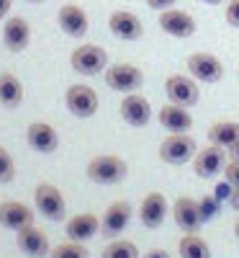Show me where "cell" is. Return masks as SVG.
<instances>
[{
    "instance_id": "e0dca14e",
    "label": "cell",
    "mask_w": 239,
    "mask_h": 258,
    "mask_svg": "<svg viewBox=\"0 0 239 258\" xmlns=\"http://www.w3.org/2000/svg\"><path fill=\"white\" fill-rule=\"evenodd\" d=\"M118 109H121V119L129 126H137V129L147 126L149 119H152V106H149V101L142 93H126Z\"/></svg>"
},
{
    "instance_id": "9c48e42d",
    "label": "cell",
    "mask_w": 239,
    "mask_h": 258,
    "mask_svg": "<svg viewBox=\"0 0 239 258\" xmlns=\"http://www.w3.org/2000/svg\"><path fill=\"white\" fill-rule=\"evenodd\" d=\"M172 217H175V225L183 232H198L206 222L203 214H201V202L188 197V194L175 199V204H172Z\"/></svg>"
},
{
    "instance_id": "ffe728a7",
    "label": "cell",
    "mask_w": 239,
    "mask_h": 258,
    "mask_svg": "<svg viewBox=\"0 0 239 258\" xmlns=\"http://www.w3.org/2000/svg\"><path fill=\"white\" fill-rule=\"evenodd\" d=\"M165 214H167V199H165V194L149 191L147 197L142 199V204H139V220H142V225L149 227V230H157L165 222Z\"/></svg>"
},
{
    "instance_id": "6da1fadb",
    "label": "cell",
    "mask_w": 239,
    "mask_h": 258,
    "mask_svg": "<svg viewBox=\"0 0 239 258\" xmlns=\"http://www.w3.org/2000/svg\"><path fill=\"white\" fill-rule=\"evenodd\" d=\"M126 163L124 158L118 155H95L88 168H85V173L93 183H100V186H113V183H121L126 178Z\"/></svg>"
},
{
    "instance_id": "d6986e66",
    "label": "cell",
    "mask_w": 239,
    "mask_h": 258,
    "mask_svg": "<svg viewBox=\"0 0 239 258\" xmlns=\"http://www.w3.org/2000/svg\"><path fill=\"white\" fill-rule=\"evenodd\" d=\"M64 232H67L70 240L85 243V240L95 238V235L100 232V217H98V214H93V212H80V214H75V217L67 220Z\"/></svg>"
},
{
    "instance_id": "e575fe53",
    "label": "cell",
    "mask_w": 239,
    "mask_h": 258,
    "mask_svg": "<svg viewBox=\"0 0 239 258\" xmlns=\"http://www.w3.org/2000/svg\"><path fill=\"white\" fill-rule=\"evenodd\" d=\"M229 204H231V209H236V212H239V188H234V191H231Z\"/></svg>"
},
{
    "instance_id": "d4e9b609",
    "label": "cell",
    "mask_w": 239,
    "mask_h": 258,
    "mask_svg": "<svg viewBox=\"0 0 239 258\" xmlns=\"http://www.w3.org/2000/svg\"><path fill=\"white\" fill-rule=\"evenodd\" d=\"M178 253L180 258H211V248L198 232H183V238L178 243Z\"/></svg>"
},
{
    "instance_id": "4fadbf2b",
    "label": "cell",
    "mask_w": 239,
    "mask_h": 258,
    "mask_svg": "<svg viewBox=\"0 0 239 258\" xmlns=\"http://www.w3.org/2000/svg\"><path fill=\"white\" fill-rule=\"evenodd\" d=\"M57 24L67 36L82 39L85 34H88V29H90V18L77 3H64L59 8V13H57Z\"/></svg>"
},
{
    "instance_id": "603a6c76",
    "label": "cell",
    "mask_w": 239,
    "mask_h": 258,
    "mask_svg": "<svg viewBox=\"0 0 239 258\" xmlns=\"http://www.w3.org/2000/svg\"><path fill=\"white\" fill-rule=\"evenodd\" d=\"M24 101V85L13 73H0V106L16 109Z\"/></svg>"
},
{
    "instance_id": "44dd1931",
    "label": "cell",
    "mask_w": 239,
    "mask_h": 258,
    "mask_svg": "<svg viewBox=\"0 0 239 258\" xmlns=\"http://www.w3.org/2000/svg\"><path fill=\"white\" fill-rule=\"evenodd\" d=\"M0 225L11 232H18L34 225V209L24 202H3L0 204Z\"/></svg>"
},
{
    "instance_id": "3957f363",
    "label": "cell",
    "mask_w": 239,
    "mask_h": 258,
    "mask_svg": "<svg viewBox=\"0 0 239 258\" xmlns=\"http://www.w3.org/2000/svg\"><path fill=\"white\" fill-rule=\"evenodd\" d=\"M195 153H198V145H195V140L185 132L170 135L160 142V158L170 165H183V163L193 160Z\"/></svg>"
},
{
    "instance_id": "8d00e7d4",
    "label": "cell",
    "mask_w": 239,
    "mask_h": 258,
    "mask_svg": "<svg viewBox=\"0 0 239 258\" xmlns=\"http://www.w3.org/2000/svg\"><path fill=\"white\" fill-rule=\"evenodd\" d=\"M201 3H208V6H219V3H224V0H201Z\"/></svg>"
},
{
    "instance_id": "f546056e",
    "label": "cell",
    "mask_w": 239,
    "mask_h": 258,
    "mask_svg": "<svg viewBox=\"0 0 239 258\" xmlns=\"http://www.w3.org/2000/svg\"><path fill=\"white\" fill-rule=\"evenodd\" d=\"M224 176H226V181H229L234 188H239V160L226 163V168H224Z\"/></svg>"
},
{
    "instance_id": "484cf974",
    "label": "cell",
    "mask_w": 239,
    "mask_h": 258,
    "mask_svg": "<svg viewBox=\"0 0 239 258\" xmlns=\"http://www.w3.org/2000/svg\"><path fill=\"white\" fill-rule=\"evenodd\" d=\"M100 258H139V248L132 240H113L103 248Z\"/></svg>"
},
{
    "instance_id": "d6a6232c",
    "label": "cell",
    "mask_w": 239,
    "mask_h": 258,
    "mask_svg": "<svg viewBox=\"0 0 239 258\" xmlns=\"http://www.w3.org/2000/svg\"><path fill=\"white\" fill-rule=\"evenodd\" d=\"M144 258H170V253H167V250H162V248H155V250L144 253Z\"/></svg>"
},
{
    "instance_id": "7402d4cb",
    "label": "cell",
    "mask_w": 239,
    "mask_h": 258,
    "mask_svg": "<svg viewBox=\"0 0 239 258\" xmlns=\"http://www.w3.org/2000/svg\"><path fill=\"white\" fill-rule=\"evenodd\" d=\"M160 124L167 129V132L178 135V132H188V129L193 126V116L190 111L185 109V106H178V103H165L160 114H157Z\"/></svg>"
},
{
    "instance_id": "8992f818",
    "label": "cell",
    "mask_w": 239,
    "mask_h": 258,
    "mask_svg": "<svg viewBox=\"0 0 239 258\" xmlns=\"http://www.w3.org/2000/svg\"><path fill=\"white\" fill-rule=\"evenodd\" d=\"M70 64L80 75H98L100 70L108 68V54L98 44H80L77 49H72Z\"/></svg>"
},
{
    "instance_id": "5bb4252c",
    "label": "cell",
    "mask_w": 239,
    "mask_h": 258,
    "mask_svg": "<svg viewBox=\"0 0 239 258\" xmlns=\"http://www.w3.org/2000/svg\"><path fill=\"white\" fill-rule=\"evenodd\" d=\"M26 142L31 150H36V153L41 155H52L57 153V147H59V135H57V129L47 121H34L26 126Z\"/></svg>"
},
{
    "instance_id": "30bf717a",
    "label": "cell",
    "mask_w": 239,
    "mask_h": 258,
    "mask_svg": "<svg viewBox=\"0 0 239 258\" xmlns=\"http://www.w3.org/2000/svg\"><path fill=\"white\" fill-rule=\"evenodd\" d=\"M226 168V150L219 145H206L193 158V170L201 178H216Z\"/></svg>"
},
{
    "instance_id": "52a82bcc",
    "label": "cell",
    "mask_w": 239,
    "mask_h": 258,
    "mask_svg": "<svg viewBox=\"0 0 239 258\" xmlns=\"http://www.w3.org/2000/svg\"><path fill=\"white\" fill-rule=\"evenodd\" d=\"M185 64H188L190 78L201 80V83H219L224 78V62L211 52H195L188 57Z\"/></svg>"
},
{
    "instance_id": "83f0119b",
    "label": "cell",
    "mask_w": 239,
    "mask_h": 258,
    "mask_svg": "<svg viewBox=\"0 0 239 258\" xmlns=\"http://www.w3.org/2000/svg\"><path fill=\"white\" fill-rule=\"evenodd\" d=\"M16 176V165H13V158L11 153L0 145V183H11Z\"/></svg>"
},
{
    "instance_id": "7a4b0ae2",
    "label": "cell",
    "mask_w": 239,
    "mask_h": 258,
    "mask_svg": "<svg viewBox=\"0 0 239 258\" xmlns=\"http://www.w3.org/2000/svg\"><path fill=\"white\" fill-rule=\"evenodd\" d=\"M103 78H105L108 88H111V91H121V93H134V91L142 88V83H144L142 70L137 68V64H132V62H116V64H111V68H105Z\"/></svg>"
},
{
    "instance_id": "2e32d148",
    "label": "cell",
    "mask_w": 239,
    "mask_h": 258,
    "mask_svg": "<svg viewBox=\"0 0 239 258\" xmlns=\"http://www.w3.org/2000/svg\"><path fill=\"white\" fill-rule=\"evenodd\" d=\"M31 44V26L26 18L11 16L3 24V47L8 52H24Z\"/></svg>"
},
{
    "instance_id": "836d02e7",
    "label": "cell",
    "mask_w": 239,
    "mask_h": 258,
    "mask_svg": "<svg viewBox=\"0 0 239 258\" xmlns=\"http://www.w3.org/2000/svg\"><path fill=\"white\" fill-rule=\"evenodd\" d=\"M11 3H13V0H0V21H3V18L8 16V11H11Z\"/></svg>"
},
{
    "instance_id": "cb8c5ba5",
    "label": "cell",
    "mask_w": 239,
    "mask_h": 258,
    "mask_svg": "<svg viewBox=\"0 0 239 258\" xmlns=\"http://www.w3.org/2000/svg\"><path fill=\"white\" fill-rule=\"evenodd\" d=\"M208 142L211 145H219L224 150L234 147L239 142V121H216L208 129Z\"/></svg>"
},
{
    "instance_id": "9a60e30c",
    "label": "cell",
    "mask_w": 239,
    "mask_h": 258,
    "mask_svg": "<svg viewBox=\"0 0 239 258\" xmlns=\"http://www.w3.org/2000/svg\"><path fill=\"white\" fill-rule=\"evenodd\" d=\"M129 222H132V204L126 199H118L105 209L103 220H100V232L105 238H118Z\"/></svg>"
},
{
    "instance_id": "d590c367",
    "label": "cell",
    "mask_w": 239,
    "mask_h": 258,
    "mask_svg": "<svg viewBox=\"0 0 239 258\" xmlns=\"http://www.w3.org/2000/svg\"><path fill=\"white\" fill-rule=\"evenodd\" d=\"M229 155H231V160H239V142L234 147H229Z\"/></svg>"
},
{
    "instance_id": "f1b7e54d",
    "label": "cell",
    "mask_w": 239,
    "mask_h": 258,
    "mask_svg": "<svg viewBox=\"0 0 239 258\" xmlns=\"http://www.w3.org/2000/svg\"><path fill=\"white\" fill-rule=\"evenodd\" d=\"M226 24L239 29V0H229L226 3Z\"/></svg>"
},
{
    "instance_id": "ac0fdd59",
    "label": "cell",
    "mask_w": 239,
    "mask_h": 258,
    "mask_svg": "<svg viewBox=\"0 0 239 258\" xmlns=\"http://www.w3.org/2000/svg\"><path fill=\"white\" fill-rule=\"evenodd\" d=\"M16 245L21 248V253H26L29 258H44L49 255V238H47V232H41L39 227L29 225L24 230H18L16 232Z\"/></svg>"
},
{
    "instance_id": "5b68a950",
    "label": "cell",
    "mask_w": 239,
    "mask_h": 258,
    "mask_svg": "<svg viewBox=\"0 0 239 258\" xmlns=\"http://www.w3.org/2000/svg\"><path fill=\"white\" fill-rule=\"evenodd\" d=\"M34 204H36V209L44 214L47 220H52V222H62L64 214H67L64 197H62V191H59L54 183H39V186L34 188Z\"/></svg>"
},
{
    "instance_id": "74e56055",
    "label": "cell",
    "mask_w": 239,
    "mask_h": 258,
    "mask_svg": "<svg viewBox=\"0 0 239 258\" xmlns=\"http://www.w3.org/2000/svg\"><path fill=\"white\" fill-rule=\"evenodd\" d=\"M234 235H236V238H239V220L234 222Z\"/></svg>"
},
{
    "instance_id": "4316f807",
    "label": "cell",
    "mask_w": 239,
    "mask_h": 258,
    "mask_svg": "<svg viewBox=\"0 0 239 258\" xmlns=\"http://www.w3.org/2000/svg\"><path fill=\"white\" fill-rule=\"evenodd\" d=\"M49 258H90V253H88V248H85L82 243L70 240V243L54 245V248L49 250Z\"/></svg>"
},
{
    "instance_id": "8fae6325",
    "label": "cell",
    "mask_w": 239,
    "mask_h": 258,
    "mask_svg": "<svg viewBox=\"0 0 239 258\" xmlns=\"http://www.w3.org/2000/svg\"><path fill=\"white\" fill-rule=\"evenodd\" d=\"M157 24L167 36H175V39H188V36L195 34V18L188 11H180V8L160 11Z\"/></svg>"
},
{
    "instance_id": "7c38bea8",
    "label": "cell",
    "mask_w": 239,
    "mask_h": 258,
    "mask_svg": "<svg viewBox=\"0 0 239 258\" xmlns=\"http://www.w3.org/2000/svg\"><path fill=\"white\" fill-rule=\"evenodd\" d=\"M108 29H111V34L121 41H139L142 34H144L142 18L132 11H124V8H118L108 16Z\"/></svg>"
},
{
    "instance_id": "1f68e13d",
    "label": "cell",
    "mask_w": 239,
    "mask_h": 258,
    "mask_svg": "<svg viewBox=\"0 0 239 258\" xmlns=\"http://www.w3.org/2000/svg\"><path fill=\"white\" fill-rule=\"evenodd\" d=\"M178 0H147V6L149 8H155V11H167V8H172Z\"/></svg>"
},
{
    "instance_id": "f35d334b",
    "label": "cell",
    "mask_w": 239,
    "mask_h": 258,
    "mask_svg": "<svg viewBox=\"0 0 239 258\" xmlns=\"http://www.w3.org/2000/svg\"><path fill=\"white\" fill-rule=\"evenodd\" d=\"M26 3H44V0H26Z\"/></svg>"
},
{
    "instance_id": "4dcf8cb0",
    "label": "cell",
    "mask_w": 239,
    "mask_h": 258,
    "mask_svg": "<svg viewBox=\"0 0 239 258\" xmlns=\"http://www.w3.org/2000/svg\"><path fill=\"white\" fill-rule=\"evenodd\" d=\"M213 212H216V202L208 197V199H201V214H203V220L208 222L213 217Z\"/></svg>"
},
{
    "instance_id": "277c9868",
    "label": "cell",
    "mask_w": 239,
    "mask_h": 258,
    "mask_svg": "<svg viewBox=\"0 0 239 258\" xmlns=\"http://www.w3.org/2000/svg\"><path fill=\"white\" fill-rule=\"evenodd\" d=\"M64 103H67V111L77 119H90L95 116L98 111V93L90 88V85L85 83H75L67 88V93H64Z\"/></svg>"
},
{
    "instance_id": "ba28073f",
    "label": "cell",
    "mask_w": 239,
    "mask_h": 258,
    "mask_svg": "<svg viewBox=\"0 0 239 258\" xmlns=\"http://www.w3.org/2000/svg\"><path fill=\"white\" fill-rule=\"evenodd\" d=\"M165 96L170 103H178V106H185L190 109L193 103H198L201 98V91H198V83L195 78H188V75H170L165 80Z\"/></svg>"
}]
</instances>
